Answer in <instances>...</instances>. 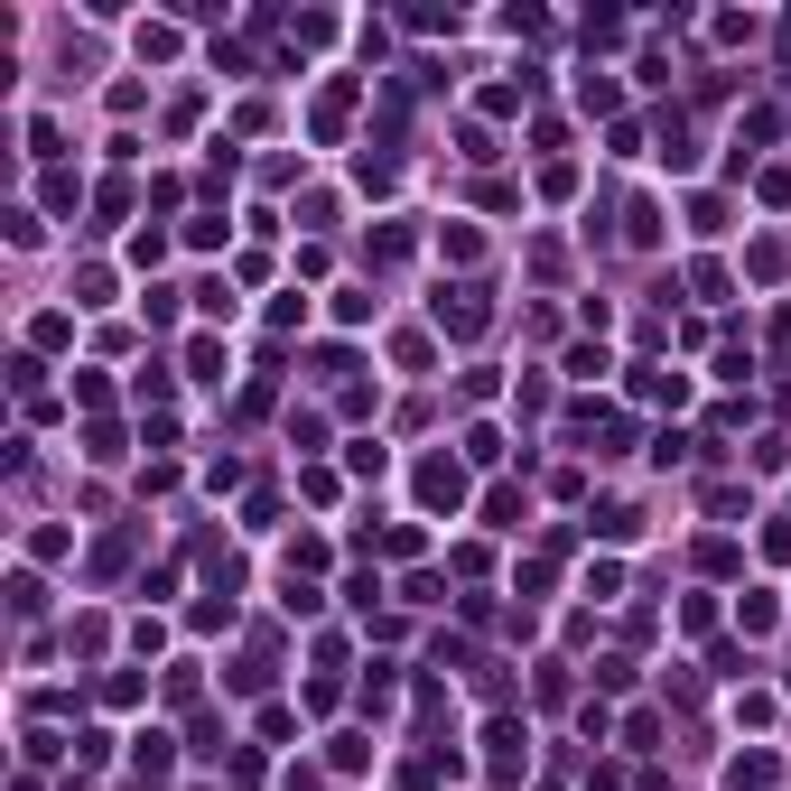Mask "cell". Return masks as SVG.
<instances>
[{"instance_id": "1", "label": "cell", "mask_w": 791, "mask_h": 791, "mask_svg": "<svg viewBox=\"0 0 791 791\" xmlns=\"http://www.w3.org/2000/svg\"><path fill=\"white\" fill-rule=\"evenodd\" d=\"M429 316H438V335H485V326H494L485 289H438V299H429Z\"/></svg>"}, {"instance_id": "2", "label": "cell", "mask_w": 791, "mask_h": 791, "mask_svg": "<svg viewBox=\"0 0 791 791\" xmlns=\"http://www.w3.org/2000/svg\"><path fill=\"white\" fill-rule=\"evenodd\" d=\"M419 504H429V512H457L466 504V475L447 466V457H429V466H419Z\"/></svg>"}, {"instance_id": "3", "label": "cell", "mask_w": 791, "mask_h": 791, "mask_svg": "<svg viewBox=\"0 0 791 791\" xmlns=\"http://www.w3.org/2000/svg\"><path fill=\"white\" fill-rule=\"evenodd\" d=\"M763 782H773V754H735L726 763V791H763Z\"/></svg>"}, {"instance_id": "4", "label": "cell", "mask_w": 791, "mask_h": 791, "mask_svg": "<svg viewBox=\"0 0 791 791\" xmlns=\"http://www.w3.org/2000/svg\"><path fill=\"white\" fill-rule=\"evenodd\" d=\"M485 521H494V531H521V494L494 485V494H485Z\"/></svg>"}, {"instance_id": "5", "label": "cell", "mask_w": 791, "mask_h": 791, "mask_svg": "<svg viewBox=\"0 0 791 791\" xmlns=\"http://www.w3.org/2000/svg\"><path fill=\"white\" fill-rule=\"evenodd\" d=\"M773 615H782V605L763 596V587H745V605H735V624H745V633H773Z\"/></svg>"}, {"instance_id": "6", "label": "cell", "mask_w": 791, "mask_h": 791, "mask_svg": "<svg viewBox=\"0 0 791 791\" xmlns=\"http://www.w3.org/2000/svg\"><path fill=\"white\" fill-rule=\"evenodd\" d=\"M130 763H140V782H168V735H140V754H130Z\"/></svg>"}, {"instance_id": "7", "label": "cell", "mask_w": 791, "mask_h": 791, "mask_svg": "<svg viewBox=\"0 0 791 791\" xmlns=\"http://www.w3.org/2000/svg\"><path fill=\"white\" fill-rule=\"evenodd\" d=\"M85 457H94V466L121 457V429H113V419H94V429H85Z\"/></svg>"}, {"instance_id": "8", "label": "cell", "mask_w": 791, "mask_h": 791, "mask_svg": "<svg viewBox=\"0 0 791 791\" xmlns=\"http://www.w3.org/2000/svg\"><path fill=\"white\" fill-rule=\"evenodd\" d=\"M391 699H401V671L373 662V680H363V707H391Z\"/></svg>"}, {"instance_id": "9", "label": "cell", "mask_w": 791, "mask_h": 791, "mask_svg": "<svg viewBox=\"0 0 791 791\" xmlns=\"http://www.w3.org/2000/svg\"><path fill=\"white\" fill-rule=\"evenodd\" d=\"M187 243H196V252H224V243H233V224H224V215H196V224H187Z\"/></svg>"}, {"instance_id": "10", "label": "cell", "mask_w": 791, "mask_h": 791, "mask_svg": "<svg viewBox=\"0 0 791 791\" xmlns=\"http://www.w3.org/2000/svg\"><path fill=\"white\" fill-rule=\"evenodd\" d=\"M466 457H475V466H494V457H504V429H485V419H475V429H466Z\"/></svg>"}, {"instance_id": "11", "label": "cell", "mask_w": 791, "mask_h": 791, "mask_svg": "<svg viewBox=\"0 0 791 791\" xmlns=\"http://www.w3.org/2000/svg\"><path fill=\"white\" fill-rule=\"evenodd\" d=\"M652 735H662V717H652V707H633V717H624V745H633V754H652Z\"/></svg>"}, {"instance_id": "12", "label": "cell", "mask_w": 791, "mask_h": 791, "mask_svg": "<svg viewBox=\"0 0 791 791\" xmlns=\"http://www.w3.org/2000/svg\"><path fill=\"white\" fill-rule=\"evenodd\" d=\"M113 299V271H75V307H102Z\"/></svg>"}, {"instance_id": "13", "label": "cell", "mask_w": 791, "mask_h": 791, "mask_svg": "<svg viewBox=\"0 0 791 791\" xmlns=\"http://www.w3.org/2000/svg\"><path fill=\"white\" fill-rule=\"evenodd\" d=\"M187 363H196V382H224V345H205V335L187 345Z\"/></svg>"}, {"instance_id": "14", "label": "cell", "mask_w": 791, "mask_h": 791, "mask_svg": "<svg viewBox=\"0 0 791 791\" xmlns=\"http://www.w3.org/2000/svg\"><path fill=\"white\" fill-rule=\"evenodd\" d=\"M345 466H354V475H382L391 457H382V438H354V447H345Z\"/></svg>"}]
</instances>
